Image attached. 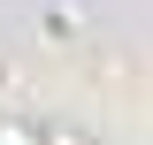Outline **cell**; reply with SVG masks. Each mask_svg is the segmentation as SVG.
Instances as JSON below:
<instances>
[{
    "instance_id": "6da1fadb",
    "label": "cell",
    "mask_w": 153,
    "mask_h": 145,
    "mask_svg": "<svg viewBox=\"0 0 153 145\" xmlns=\"http://www.w3.org/2000/svg\"><path fill=\"white\" fill-rule=\"evenodd\" d=\"M16 145H23V138H16Z\"/></svg>"
}]
</instances>
